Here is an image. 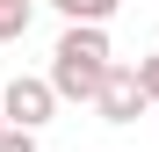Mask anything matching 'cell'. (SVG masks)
I'll return each instance as SVG.
<instances>
[{"label": "cell", "mask_w": 159, "mask_h": 152, "mask_svg": "<svg viewBox=\"0 0 159 152\" xmlns=\"http://www.w3.org/2000/svg\"><path fill=\"white\" fill-rule=\"evenodd\" d=\"M138 80H145V101L159 109V51H145V58H138Z\"/></svg>", "instance_id": "7"}, {"label": "cell", "mask_w": 159, "mask_h": 152, "mask_svg": "<svg viewBox=\"0 0 159 152\" xmlns=\"http://www.w3.org/2000/svg\"><path fill=\"white\" fill-rule=\"evenodd\" d=\"M29 15H36V0H0V44L29 36Z\"/></svg>", "instance_id": "4"}, {"label": "cell", "mask_w": 159, "mask_h": 152, "mask_svg": "<svg viewBox=\"0 0 159 152\" xmlns=\"http://www.w3.org/2000/svg\"><path fill=\"white\" fill-rule=\"evenodd\" d=\"M94 109H101V123H138V116L152 109L138 65H116V58H109V72H101V87H94Z\"/></svg>", "instance_id": "3"}, {"label": "cell", "mask_w": 159, "mask_h": 152, "mask_svg": "<svg viewBox=\"0 0 159 152\" xmlns=\"http://www.w3.org/2000/svg\"><path fill=\"white\" fill-rule=\"evenodd\" d=\"M101 72H109V22H65V36L51 44V72L58 101H94Z\"/></svg>", "instance_id": "1"}, {"label": "cell", "mask_w": 159, "mask_h": 152, "mask_svg": "<svg viewBox=\"0 0 159 152\" xmlns=\"http://www.w3.org/2000/svg\"><path fill=\"white\" fill-rule=\"evenodd\" d=\"M51 109H58V87H51L43 72H15V80L0 87V116H7V123H22V131H43V123H51Z\"/></svg>", "instance_id": "2"}, {"label": "cell", "mask_w": 159, "mask_h": 152, "mask_svg": "<svg viewBox=\"0 0 159 152\" xmlns=\"http://www.w3.org/2000/svg\"><path fill=\"white\" fill-rule=\"evenodd\" d=\"M51 7H58L65 22H109V15L123 7V0H51Z\"/></svg>", "instance_id": "5"}, {"label": "cell", "mask_w": 159, "mask_h": 152, "mask_svg": "<svg viewBox=\"0 0 159 152\" xmlns=\"http://www.w3.org/2000/svg\"><path fill=\"white\" fill-rule=\"evenodd\" d=\"M0 123H7V116H0Z\"/></svg>", "instance_id": "8"}, {"label": "cell", "mask_w": 159, "mask_h": 152, "mask_svg": "<svg viewBox=\"0 0 159 152\" xmlns=\"http://www.w3.org/2000/svg\"><path fill=\"white\" fill-rule=\"evenodd\" d=\"M0 152H36V131H22V123H0Z\"/></svg>", "instance_id": "6"}]
</instances>
